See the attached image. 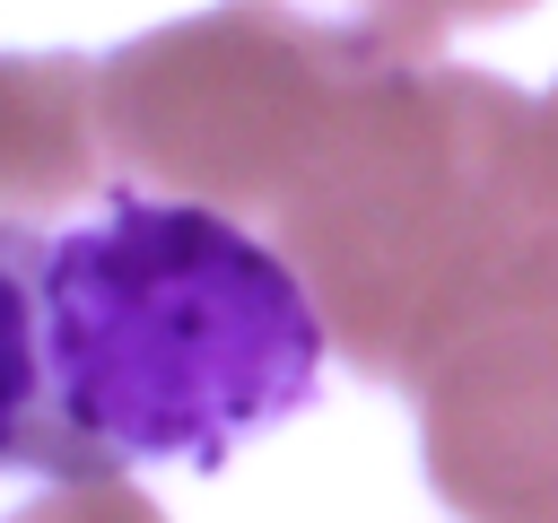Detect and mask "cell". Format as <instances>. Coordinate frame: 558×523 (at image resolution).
<instances>
[{"instance_id": "obj_1", "label": "cell", "mask_w": 558, "mask_h": 523, "mask_svg": "<svg viewBox=\"0 0 558 523\" xmlns=\"http://www.w3.org/2000/svg\"><path fill=\"white\" fill-rule=\"evenodd\" d=\"M323 349L314 288L218 200L0 218V471H218L314 401Z\"/></svg>"}]
</instances>
